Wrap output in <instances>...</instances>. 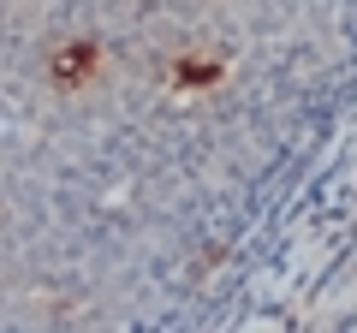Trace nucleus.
<instances>
[{"label":"nucleus","mask_w":357,"mask_h":333,"mask_svg":"<svg viewBox=\"0 0 357 333\" xmlns=\"http://www.w3.org/2000/svg\"><path fill=\"white\" fill-rule=\"evenodd\" d=\"M96 60H102V54H96V42H72L66 54H54L48 72H54V84H60V90H77V84L96 72Z\"/></svg>","instance_id":"1"}]
</instances>
